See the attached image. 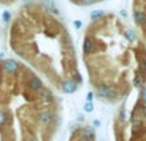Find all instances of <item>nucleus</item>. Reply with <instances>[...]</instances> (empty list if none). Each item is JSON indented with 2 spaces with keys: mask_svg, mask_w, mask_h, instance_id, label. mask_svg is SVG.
<instances>
[{
  "mask_svg": "<svg viewBox=\"0 0 146 141\" xmlns=\"http://www.w3.org/2000/svg\"><path fill=\"white\" fill-rule=\"evenodd\" d=\"M97 93H98L100 97H111L114 94V92H113V89L108 86H98Z\"/></svg>",
  "mask_w": 146,
  "mask_h": 141,
  "instance_id": "obj_1",
  "label": "nucleus"
},
{
  "mask_svg": "<svg viewBox=\"0 0 146 141\" xmlns=\"http://www.w3.org/2000/svg\"><path fill=\"white\" fill-rule=\"evenodd\" d=\"M62 89H64L65 93H72L76 89V84H75L74 80H66L62 84Z\"/></svg>",
  "mask_w": 146,
  "mask_h": 141,
  "instance_id": "obj_2",
  "label": "nucleus"
},
{
  "mask_svg": "<svg viewBox=\"0 0 146 141\" xmlns=\"http://www.w3.org/2000/svg\"><path fill=\"white\" fill-rule=\"evenodd\" d=\"M135 19H136V22L137 23L142 25V23L146 22V14L142 13V12H140V11L135 12Z\"/></svg>",
  "mask_w": 146,
  "mask_h": 141,
  "instance_id": "obj_3",
  "label": "nucleus"
},
{
  "mask_svg": "<svg viewBox=\"0 0 146 141\" xmlns=\"http://www.w3.org/2000/svg\"><path fill=\"white\" fill-rule=\"evenodd\" d=\"M93 48V42H92L91 38H87L84 40V53H89Z\"/></svg>",
  "mask_w": 146,
  "mask_h": 141,
  "instance_id": "obj_4",
  "label": "nucleus"
},
{
  "mask_svg": "<svg viewBox=\"0 0 146 141\" xmlns=\"http://www.w3.org/2000/svg\"><path fill=\"white\" fill-rule=\"evenodd\" d=\"M40 120L44 124H48V123L52 120V115H50L48 111H44V113H41V115H40Z\"/></svg>",
  "mask_w": 146,
  "mask_h": 141,
  "instance_id": "obj_5",
  "label": "nucleus"
},
{
  "mask_svg": "<svg viewBox=\"0 0 146 141\" xmlns=\"http://www.w3.org/2000/svg\"><path fill=\"white\" fill-rule=\"evenodd\" d=\"M30 84H31V87H33V89H40V87H41V82L36 76H33Z\"/></svg>",
  "mask_w": 146,
  "mask_h": 141,
  "instance_id": "obj_6",
  "label": "nucleus"
},
{
  "mask_svg": "<svg viewBox=\"0 0 146 141\" xmlns=\"http://www.w3.org/2000/svg\"><path fill=\"white\" fill-rule=\"evenodd\" d=\"M4 67H5V70H8V71H14V70L17 69V64L14 61H7L5 65H4Z\"/></svg>",
  "mask_w": 146,
  "mask_h": 141,
  "instance_id": "obj_7",
  "label": "nucleus"
},
{
  "mask_svg": "<svg viewBox=\"0 0 146 141\" xmlns=\"http://www.w3.org/2000/svg\"><path fill=\"white\" fill-rule=\"evenodd\" d=\"M5 120H7V116H5V114H4V113H1V111H0V126H3L4 123H5Z\"/></svg>",
  "mask_w": 146,
  "mask_h": 141,
  "instance_id": "obj_8",
  "label": "nucleus"
},
{
  "mask_svg": "<svg viewBox=\"0 0 146 141\" xmlns=\"http://www.w3.org/2000/svg\"><path fill=\"white\" fill-rule=\"evenodd\" d=\"M141 84H142V78L138 75V76L135 79V86H136V87H140Z\"/></svg>",
  "mask_w": 146,
  "mask_h": 141,
  "instance_id": "obj_9",
  "label": "nucleus"
},
{
  "mask_svg": "<svg viewBox=\"0 0 146 141\" xmlns=\"http://www.w3.org/2000/svg\"><path fill=\"white\" fill-rule=\"evenodd\" d=\"M84 110L88 111V113H91V111L93 110V106H92V104H91V102H87L86 106H84Z\"/></svg>",
  "mask_w": 146,
  "mask_h": 141,
  "instance_id": "obj_10",
  "label": "nucleus"
},
{
  "mask_svg": "<svg viewBox=\"0 0 146 141\" xmlns=\"http://www.w3.org/2000/svg\"><path fill=\"white\" fill-rule=\"evenodd\" d=\"M125 35H127V38L128 39H129V40H133V39H135L136 38V36H135V33H133V31H127V34H125Z\"/></svg>",
  "mask_w": 146,
  "mask_h": 141,
  "instance_id": "obj_11",
  "label": "nucleus"
},
{
  "mask_svg": "<svg viewBox=\"0 0 146 141\" xmlns=\"http://www.w3.org/2000/svg\"><path fill=\"white\" fill-rule=\"evenodd\" d=\"M102 14H104V12L96 11V12H93V13H92V18H96V17H101Z\"/></svg>",
  "mask_w": 146,
  "mask_h": 141,
  "instance_id": "obj_12",
  "label": "nucleus"
},
{
  "mask_svg": "<svg viewBox=\"0 0 146 141\" xmlns=\"http://www.w3.org/2000/svg\"><path fill=\"white\" fill-rule=\"evenodd\" d=\"M80 3H83V4H87V5H88V4H93V3H96L97 0H79Z\"/></svg>",
  "mask_w": 146,
  "mask_h": 141,
  "instance_id": "obj_13",
  "label": "nucleus"
},
{
  "mask_svg": "<svg viewBox=\"0 0 146 141\" xmlns=\"http://www.w3.org/2000/svg\"><path fill=\"white\" fill-rule=\"evenodd\" d=\"M141 97H142V100H143V101H145V102H146V88L142 91V93H141Z\"/></svg>",
  "mask_w": 146,
  "mask_h": 141,
  "instance_id": "obj_14",
  "label": "nucleus"
},
{
  "mask_svg": "<svg viewBox=\"0 0 146 141\" xmlns=\"http://www.w3.org/2000/svg\"><path fill=\"white\" fill-rule=\"evenodd\" d=\"M79 141H91V138H89V137H87V136H83V137L80 138Z\"/></svg>",
  "mask_w": 146,
  "mask_h": 141,
  "instance_id": "obj_15",
  "label": "nucleus"
},
{
  "mask_svg": "<svg viewBox=\"0 0 146 141\" xmlns=\"http://www.w3.org/2000/svg\"><path fill=\"white\" fill-rule=\"evenodd\" d=\"M101 141H104V140H101Z\"/></svg>",
  "mask_w": 146,
  "mask_h": 141,
  "instance_id": "obj_16",
  "label": "nucleus"
}]
</instances>
